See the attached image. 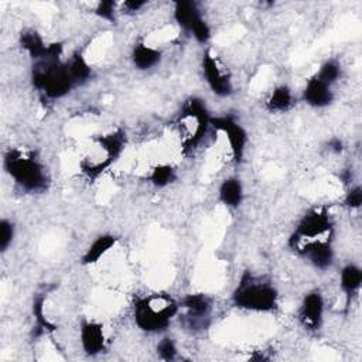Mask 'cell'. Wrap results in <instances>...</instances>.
Masks as SVG:
<instances>
[{"instance_id":"cell-1","label":"cell","mask_w":362,"mask_h":362,"mask_svg":"<svg viewBox=\"0 0 362 362\" xmlns=\"http://www.w3.org/2000/svg\"><path fill=\"white\" fill-rule=\"evenodd\" d=\"M233 303L238 309L258 313H269L278 309V292L272 283L246 273L233 292Z\"/></svg>"},{"instance_id":"cell-2","label":"cell","mask_w":362,"mask_h":362,"mask_svg":"<svg viewBox=\"0 0 362 362\" xmlns=\"http://www.w3.org/2000/svg\"><path fill=\"white\" fill-rule=\"evenodd\" d=\"M33 85L47 98L60 99L66 96L75 83L67 64H61L60 60H41L33 67Z\"/></svg>"},{"instance_id":"cell-3","label":"cell","mask_w":362,"mask_h":362,"mask_svg":"<svg viewBox=\"0 0 362 362\" xmlns=\"http://www.w3.org/2000/svg\"><path fill=\"white\" fill-rule=\"evenodd\" d=\"M177 303L168 296L147 297L135 305V322L147 333L164 331L177 313Z\"/></svg>"},{"instance_id":"cell-4","label":"cell","mask_w":362,"mask_h":362,"mask_svg":"<svg viewBox=\"0 0 362 362\" xmlns=\"http://www.w3.org/2000/svg\"><path fill=\"white\" fill-rule=\"evenodd\" d=\"M5 168L16 184L29 193H41L47 190L46 170L36 159L25 156L18 151H10L5 156Z\"/></svg>"},{"instance_id":"cell-5","label":"cell","mask_w":362,"mask_h":362,"mask_svg":"<svg viewBox=\"0 0 362 362\" xmlns=\"http://www.w3.org/2000/svg\"><path fill=\"white\" fill-rule=\"evenodd\" d=\"M174 18L184 30L193 34L194 38L201 42V44H205L209 40L211 30L201 17L200 10L194 2H185V0L176 2Z\"/></svg>"},{"instance_id":"cell-6","label":"cell","mask_w":362,"mask_h":362,"mask_svg":"<svg viewBox=\"0 0 362 362\" xmlns=\"http://www.w3.org/2000/svg\"><path fill=\"white\" fill-rule=\"evenodd\" d=\"M211 125L216 127L217 131L224 132L229 142L233 160L237 163L242 161L245 147L248 143V135L244 127L235 122V119L231 116H220V118H211Z\"/></svg>"},{"instance_id":"cell-7","label":"cell","mask_w":362,"mask_h":362,"mask_svg":"<svg viewBox=\"0 0 362 362\" xmlns=\"http://www.w3.org/2000/svg\"><path fill=\"white\" fill-rule=\"evenodd\" d=\"M330 228H331V221L327 212L324 209H313L309 212V214H306L302 218L300 224L297 225V229L292 241L297 244L303 238L314 240L317 237L324 235L326 232L330 231Z\"/></svg>"},{"instance_id":"cell-8","label":"cell","mask_w":362,"mask_h":362,"mask_svg":"<svg viewBox=\"0 0 362 362\" xmlns=\"http://www.w3.org/2000/svg\"><path fill=\"white\" fill-rule=\"evenodd\" d=\"M203 71L205 79L209 85L211 91L218 96H228L232 92V83L229 77L222 74L221 68L218 67L217 60L209 53H205L203 57Z\"/></svg>"},{"instance_id":"cell-9","label":"cell","mask_w":362,"mask_h":362,"mask_svg":"<svg viewBox=\"0 0 362 362\" xmlns=\"http://www.w3.org/2000/svg\"><path fill=\"white\" fill-rule=\"evenodd\" d=\"M324 300L320 292L309 293L302 303L299 317L302 324L309 330H318L323 322Z\"/></svg>"},{"instance_id":"cell-10","label":"cell","mask_w":362,"mask_h":362,"mask_svg":"<svg viewBox=\"0 0 362 362\" xmlns=\"http://www.w3.org/2000/svg\"><path fill=\"white\" fill-rule=\"evenodd\" d=\"M303 99L313 108H326V106L331 105L334 95L328 83L318 78H313L306 85Z\"/></svg>"},{"instance_id":"cell-11","label":"cell","mask_w":362,"mask_h":362,"mask_svg":"<svg viewBox=\"0 0 362 362\" xmlns=\"http://www.w3.org/2000/svg\"><path fill=\"white\" fill-rule=\"evenodd\" d=\"M81 344L88 355H98L105 348V335L101 324L85 322L81 327Z\"/></svg>"},{"instance_id":"cell-12","label":"cell","mask_w":362,"mask_h":362,"mask_svg":"<svg viewBox=\"0 0 362 362\" xmlns=\"http://www.w3.org/2000/svg\"><path fill=\"white\" fill-rule=\"evenodd\" d=\"M302 253L317 269H327L334 261V250L327 241H311L303 246Z\"/></svg>"},{"instance_id":"cell-13","label":"cell","mask_w":362,"mask_h":362,"mask_svg":"<svg viewBox=\"0 0 362 362\" xmlns=\"http://www.w3.org/2000/svg\"><path fill=\"white\" fill-rule=\"evenodd\" d=\"M20 44L34 61L49 60L50 46H46L44 40L36 30H25L20 36Z\"/></svg>"},{"instance_id":"cell-14","label":"cell","mask_w":362,"mask_h":362,"mask_svg":"<svg viewBox=\"0 0 362 362\" xmlns=\"http://www.w3.org/2000/svg\"><path fill=\"white\" fill-rule=\"evenodd\" d=\"M160 58H161V53L159 50L148 47L146 44H138L132 51V61L135 64V67L142 71L156 67L160 62Z\"/></svg>"},{"instance_id":"cell-15","label":"cell","mask_w":362,"mask_h":362,"mask_svg":"<svg viewBox=\"0 0 362 362\" xmlns=\"http://www.w3.org/2000/svg\"><path fill=\"white\" fill-rule=\"evenodd\" d=\"M220 200L229 208H238L244 200V188L238 179H228L220 187Z\"/></svg>"},{"instance_id":"cell-16","label":"cell","mask_w":362,"mask_h":362,"mask_svg":"<svg viewBox=\"0 0 362 362\" xmlns=\"http://www.w3.org/2000/svg\"><path fill=\"white\" fill-rule=\"evenodd\" d=\"M115 244H116V238L114 235H101V237H98L94 241V244L88 248V250L85 252L83 258H82V263L83 265L96 263Z\"/></svg>"},{"instance_id":"cell-17","label":"cell","mask_w":362,"mask_h":362,"mask_svg":"<svg viewBox=\"0 0 362 362\" xmlns=\"http://www.w3.org/2000/svg\"><path fill=\"white\" fill-rule=\"evenodd\" d=\"M183 307L188 311L190 318H201L209 313L211 302L204 294H188L183 300Z\"/></svg>"},{"instance_id":"cell-18","label":"cell","mask_w":362,"mask_h":362,"mask_svg":"<svg viewBox=\"0 0 362 362\" xmlns=\"http://www.w3.org/2000/svg\"><path fill=\"white\" fill-rule=\"evenodd\" d=\"M268 109L270 112H286L293 105V94L289 87H278L268 99Z\"/></svg>"},{"instance_id":"cell-19","label":"cell","mask_w":362,"mask_h":362,"mask_svg":"<svg viewBox=\"0 0 362 362\" xmlns=\"http://www.w3.org/2000/svg\"><path fill=\"white\" fill-rule=\"evenodd\" d=\"M125 136L126 135L123 133V131H116L111 135L99 138V144L106 152V156H108L111 163L122 153L123 147H125V140H126Z\"/></svg>"},{"instance_id":"cell-20","label":"cell","mask_w":362,"mask_h":362,"mask_svg":"<svg viewBox=\"0 0 362 362\" xmlns=\"http://www.w3.org/2000/svg\"><path fill=\"white\" fill-rule=\"evenodd\" d=\"M67 68L74 83H82L85 81H88L91 77V67L81 54L73 55V58L67 64Z\"/></svg>"},{"instance_id":"cell-21","label":"cell","mask_w":362,"mask_h":362,"mask_svg":"<svg viewBox=\"0 0 362 362\" xmlns=\"http://www.w3.org/2000/svg\"><path fill=\"white\" fill-rule=\"evenodd\" d=\"M362 283V272L355 265H348L341 272V287L343 290L351 296L357 293Z\"/></svg>"},{"instance_id":"cell-22","label":"cell","mask_w":362,"mask_h":362,"mask_svg":"<svg viewBox=\"0 0 362 362\" xmlns=\"http://www.w3.org/2000/svg\"><path fill=\"white\" fill-rule=\"evenodd\" d=\"M174 179H176L174 168L168 164H161V166L155 167L151 174V181L153 183V185L159 188H163L168 185L170 183H173Z\"/></svg>"},{"instance_id":"cell-23","label":"cell","mask_w":362,"mask_h":362,"mask_svg":"<svg viewBox=\"0 0 362 362\" xmlns=\"http://www.w3.org/2000/svg\"><path fill=\"white\" fill-rule=\"evenodd\" d=\"M339 77H341V67H339L335 61H328L322 67L320 73H318V75L315 78L331 85L333 82L338 81Z\"/></svg>"},{"instance_id":"cell-24","label":"cell","mask_w":362,"mask_h":362,"mask_svg":"<svg viewBox=\"0 0 362 362\" xmlns=\"http://www.w3.org/2000/svg\"><path fill=\"white\" fill-rule=\"evenodd\" d=\"M14 238V225L9 220L0 221V250L6 252Z\"/></svg>"},{"instance_id":"cell-25","label":"cell","mask_w":362,"mask_h":362,"mask_svg":"<svg viewBox=\"0 0 362 362\" xmlns=\"http://www.w3.org/2000/svg\"><path fill=\"white\" fill-rule=\"evenodd\" d=\"M157 352H159L160 358H163L166 361L174 359L177 355V348H176V344L173 343V339L172 338H163L157 346Z\"/></svg>"},{"instance_id":"cell-26","label":"cell","mask_w":362,"mask_h":362,"mask_svg":"<svg viewBox=\"0 0 362 362\" xmlns=\"http://www.w3.org/2000/svg\"><path fill=\"white\" fill-rule=\"evenodd\" d=\"M95 13L103 20L115 21V2H112V0H108V2L98 3Z\"/></svg>"},{"instance_id":"cell-27","label":"cell","mask_w":362,"mask_h":362,"mask_svg":"<svg viewBox=\"0 0 362 362\" xmlns=\"http://www.w3.org/2000/svg\"><path fill=\"white\" fill-rule=\"evenodd\" d=\"M362 204V190L361 187L351 188L346 197V205L350 208H359Z\"/></svg>"},{"instance_id":"cell-28","label":"cell","mask_w":362,"mask_h":362,"mask_svg":"<svg viewBox=\"0 0 362 362\" xmlns=\"http://www.w3.org/2000/svg\"><path fill=\"white\" fill-rule=\"evenodd\" d=\"M143 6H146V2H135V0H131V2H125V8L129 12H138Z\"/></svg>"},{"instance_id":"cell-29","label":"cell","mask_w":362,"mask_h":362,"mask_svg":"<svg viewBox=\"0 0 362 362\" xmlns=\"http://www.w3.org/2000/svg\"><path fill=\"white\" fill-rule=\"evenodd\" d=\"M330 146H331L333 151H335L337 153H338V152H341V148H343V147H341V146H343V144H341V142L337 140V139H335V140H333V142H330Z\"/></svg>"}]
</instances>
